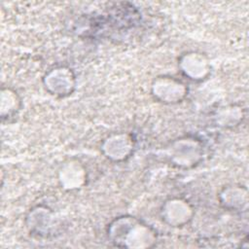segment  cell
<instances>
[{
    "label": "cell",
    "instance_id": "cell-3",
    "mask_svg": "<svg viewBox=\"0 0 249 249\" xmlns=\"http://www.w3.org/2000/svg\"><path fill=\"white\" fill-rule=\"evenodd\" d=\"M43 85L51 94L64 97L70 95L76 87L73 71L66 66H57L48 71L43 77Z\"/></svg>",
    "mask_w": 249,
    "mask_h": 249
},
{
    "label": "cell",
    "instance_id": "cell-8",
    "mask_svg": "<svg viewBox=\"0 0 249 249\" xmlns=\"http://www.w3.org/2000/svg\"><path fill=\"white\" fill-rule=\"evenodd\" d=\"M172 160L178 165H194L196 162L197 157L201 155V145L196 139H180L175 142L172 147Z\"/></svg>",
    "mask_w": 249,
    "mask_h": 249
},
{
    "label": "cell",
    "instance_id": "cell-2",
    "mask_svg": "<svg viewBox=\"0 0 249 249\" xmlns=\"http://www.w3.org/2000/svg\"><path fill=\"white\" fill-rule=\"evenodd\" d=\"M155 99L165 104H176L184 100L188 94V87L181 80L172 76H159L151 85Z\"/></svg>",
    "mask_w": 249,
    "mask_h": 249
},
{
    "label": "cell",
    "instance_id": "cell-10",
    "mask_svg": "<svg viewBox=\"0 0 249 249\" xmlns=\"http://www.w3.org/2000/svg\"><path fill=\"white\" fill-rule=\"evenodd\" d=\"M21 100L16 90L3 87L1 89V118L9 120L20 110Z\"/></svg>",
    "mask_w": 249,
    "mask_h": 249
},
{
    "label": "cell",
    "instance_id": "cell-1",
    "mask_svg": "<svg viewBox=\"0 0 249 249\" xmlns=\"http://www.w3.org/2000/svg\"><path fill=\"white\" fill-rule=\"evenodd\" d=\"M107 235L114 245L123 248H150L157 242V231L133 216H120L107 227Z\"/></svg>",
    "mask_w": 249,
    "mask_h": 249
},
{
    "label": "cell",
    "instance_id": "cell-6",
    "mask_svg": "<svg viewBox=\"0 0 249 249\" xmlns=\"http://www.w3.org/2000/svg\"><path fill=\"white\" fill-rule=\"evenodd\" d=\"M178 66L182 74L193 81H202L211 72L208 57L198 52H187L178 59Z\"/></svg>",
    "mask_w": 249,
    "mask_h": 249
},
{
    "label": "cell",
    "instance_id": "cell-5",
    "mask_svg": "<svg viewBox=\"0 0 249 249\" xmlns=\"http://www.w3.org/2000/svg\"><path fill=\"white\" fill-rule=\"evenodd\" d=\"M100 149L107 159L113 161H123L133 153L134 139L126 132L112 133L104 139Z\"/></svg>",
    "mask_w": 249,
    "mask_h": 249
},
{
    "label": "cell",
    "instance_id": "cell-4",
    "mask_svg": "<svg viewBox=\"0 0 249 249\" xmlns=\"http://www.w3.org/2000/svg\"><path fill=\"white\" fill-rule=\"evenodd\" d=\"M162 221L170 227H183L194 216L191 203L182 197H171L164 201L160 208Z\"/></svg>",
    "mask_w": 249,
    "mask_h": 249
},
{
    "label": "cell",
    "instance_id": "cell-7",
    "mask_svg": "<svg viewBox=\"0 0 249 249\" xmlns=\"http://www.w3.org/2000/svg\"><path fill=\"white\" fill-rule=\"evenodd\" d=\"M58 182L61 188L76 190L82 188L87 182V172L79 161L64 162L58 170Z\"/></svg>",
    "mask_w": 249,
    "mask_h": 249
},
{
    "label": "cell",
    "instance_id": "cell-9",
    "mask_svg": "<svg viewBox=\"0 0 249 249\" xmlns=\"http://www.w3.org/2000/svg\"><path fill=\"white\" fill-rule=\"evenodd\" d=\"M221 203L227 209H243L247 206V190L245 188L231 186L225 188L220 194Z\"/></svg>",
    "mask_w": 249,
    "mask_h": 249
}]
</instances>
